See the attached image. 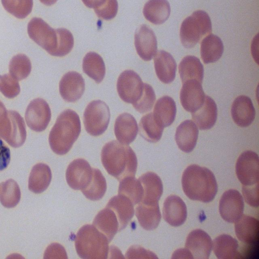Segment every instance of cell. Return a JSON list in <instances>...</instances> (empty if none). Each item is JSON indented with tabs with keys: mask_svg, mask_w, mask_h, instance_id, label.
I'll return each mask as SVG.
<instances>
[{
	"mask_svg": "<svg viewBox=\"0 0 259 259\" xmlns=\"http://www.w3.org/2000/svg\"><path fill=\"white\" fill-rule=\"evenodd\" d=\"M52 179L50 167L45 163H39L32 167L28 180V189L31 192L38 194L43 192L49 187Z\"/></svg>",
	"mask_w": 259,
	"mask_h": 259,
	"instance_id": "cell-29",
	"label": "cell"
},
{
	"mask_svg": "<svg viewBox=\"0 0 259 259\" xmlns=\"http://www.w3.org/2000/svg\"><path fill=\"white\" fill-rule=\"evenodd\" d=\"M85 90L84 79L75 71L65 73L59 82V92L65 101L74 102L79 99Z\"/></svg>",
	"mask_w": 259,
	"mask_h": 259,
	"instance_id": "cell-15",
	"label": "cell"
},
{
	"mask_svg": "<svg viewBox=\"0 0 259 259\" xmlns=\"http://www.w3.org/2000/svg\"><path fill=\"white\" fill-rule=\"evenodd\" d=\"M135 211L138 221L143 229L150 231L158 227L161 218L158 203L145 204L140 202Z\"/></svg>",
	"mask_w": 259,
	"mask_h": 259,
	"instance_id": "cell-28",
	"label": "cell"
},
{
	"mask_svg": "<svg viewBox=\"0 0 259 259\" xmlns=\"http://www.w3.org/2000/svg\"><path fill=\"white\" fill-rule=\"evenodd\" d=\"M211 31V22L208 14L202 10H197L182 23L180 40L185 48H192Z\"/></svg>",
	"mask_w": 259,
	"mask_h": 259,
	"instance_id": "cell-5",
	"label": "cell"
},
{
	"mask_svg": "<svg viewBox=\"0 0 259 259\" xmlns=\"http://www.w3.org/2000/svg\"><path fill=\"white\" fill-rule=\"evenodd\" d=\"M143 189L141 203L154 204L158 203L162 193L163 185L160 177L155 173L149 171L139 178Z\"/></svg>",
	"mask_w": 259,
	"mask_h": 259,
	"instance_id": "cell-21",
	"label": "cell"
},
{
	"mask_svg": "<svg viewBox=\"0 0 259 259\" xmlns=\"http://www.w3.org/2000/svg\"><path fill=\"white\" fill-rule=\"evenodd\" d=\"M21 191L17 183L9 179L0 184V202L7 208L16 206L19 202Z\"/></svg>",
	"mask_w": 259,
	"mask_h": 259,
	"instance_id": "cell-39",
	"label": "cell"
},
{
	"mask_svg": "<svg viewBox=\"0 0 259 259\" xmlns=\"http://www.w3.org/2000/svg\"><path fill=\"white\" fill-rule=\"evenodd\" d=\"M101 161L107 172L119 181L135 176L137 158L127 145L115 140L106 143L101 151Z\"/></svg>",
	"mask_w": 259,
	"mask_h": 259,
	"instance_id": "cell-1",
	"label": "cell"
},
{
	"mask_svg": "<svg viewBox=\"0 0 259 259\" xmlns=\"http://www.w3.org/2000/svg\"><path fill=\"white\" fill-rule=\"evenodd\" d=\"M176 112L177 108L175 101L172 98L165 96L156 101L153 114L156 120L164 127L172 123Z\"/></svg>",
	"mask_w": 259,
	"mask_h": 259,
	"instance_id": "cell-32",
	"label": "cell"
},
{
	"mask_svg": "<svg viewBox=\"0 0 259 259\" xmlns=\"http://www.w3.org/2000/svg\"><path fill=\"white\" fill-rule=\"evenodd\" d=\"M192 119L200 130L212 128L218 116L217 106L214 101L205 95L203 105L196 111L191 113Z\"/></svg>",
	"mask_w": 259,
	"mask_h": 259,
	"instance_id": "cell-24",
	"label": "cell"
},
{
	"mask_svg": "<svg viewBox=\"0 0 259 259\" xmlns=\"http://www.w3.org/2000/svg\"><path fill=\"white\" fill-rule=\"evenodd\" d=\"M243 198L236 190L230 189L222 195L219 203L222 218L229 223H235L243 214Z\"/></svg>",
	"mask_w": 259,
	"mask_h": 259,
	"instance_id": "cell-11",
	"label": "cell"
},
{
	"mask_svg": "<svg viewBox=\"0 0 259 259\" xmlns=\"http://www.w3.org/2000/svg\"><path fill=\"white\" fill-rule=\"evenodd\" d=\"M155 100L156 96L153 88L150 84L144 83L143 94L133 106L137 111L144 113L151 110Z\"/></svg>",
	"mask_w": 259,
	"mask_h": 259,
	"instance_id": "cell-43",
	"label": "cell"
},
{
	"mask_svg": "<svg viewBox=\"0 0 259 259\" xmlns=\"http://www.w3.org/2000/svg\"><path fill=\"white\" fill-rule=\"evenodd\" d=\"M11 160L10 149L0 139V171L7 167Z\"/></svg>",
	"mask_w": 259,
	"mask_h": 259,
	"instance_id": "cell-50",
	"label": "cell"
},
{
	"mask_svg": "<svg viewBox=\"0 0 259 259\" xmlns=\"http://www.w3.org/2000/svg\"><path fill=\"white\" fill-rule=\"evenodd\" d=\"M242 193L245 202L249 205L258 206V183L250 186H242Z\"/></svg>",
	"mask_w": 259,
	"mask_h": 259,
	"instance_id": "cell-46",
	"label": "cell"
},
{
	"mask_svg": "<svg viewBox=\"0 0 259 259\" xmlns=\"http://www.w3.org/2000/svg\"><path fill=\"white\" fill-rule=\"evenodd\" d=\"M56 30L58 35V44L53 56L63 57L67 55L72 49L73 36L70 31L65 28H58Z\"/></svg>",
	"mask_w": 259,
	"mask_h": 259,
	"instance_id": "cell-42",
	"label": "cell"
},
{
	"mask_svg": "<svg viewBox=\"0 0 259 259\" xmlns=\"http://www.w3.org/2000/svg\"><path fill=\"white\" fill-rule=\"evenodd\" d=\"M82 1L87 7L95 9L102 5L106 0H82Z\"/></svg>",
	"mask_w": 259,
	"mask_h": 259,
	"instance_id": "cell-51",
	"label": "cell"
},
{
	"mask_svg": "<svg viewBox=\"0 0 259 259\" xmlns=\"http://www.w3.org/2000/svg\"><path fill=\"white\" fill-rule=\"evenodd\" d=\"M145 18L155 25L165 22L169 17L170 7L167 0H149L144 5Z\"/></svg>",
	"mask_w": 259,
	"mask_h": 259,
	"instance_id": "cell-31",
	"label": "cell"
},
{
	"mask_svg": "<svg viewBox=\"0 0 259 259\" xmlns=\"http://www.w3.org/2000/svg\"><path fill=\"white\" fill-rule=\"evenodd\" d=\"M118 192V194L129 198L134 205L140 203L143 196L141 183L139 179L132 176L126 177L120 180Z\"/></svg>",
	"mask_w": 259,
	"mask_h": 259,
	"instance_id": "cell-37",
	"label": "cell"
},
{
	"mask_svg": "<svg viewBox=\"0 0 259 259\" xmlns=\"http://www.w3.org/2000/svg\"><path fill=\"white\" fill-rule=\"evenodd\" d=\"M97 15L105 20H111L114 18L118 11L117 0H106L100 6L94 9Z\"/></svg>",
	"mask_w": 259,
	"mask_h": 259,
	"instance_id": "cell-45",
	"label": "cell"
},
{
	"mask_svg": "<svg viewBox=\"0 0 259 259\" xmlns=\"http://www.w3.org/2000/svg\"><path fill=\"white\" fill-rule=\"evenodd\" d=\"M45 258H67V254L63 246L54 243L50 245L44 253Z\"/></svg>",
	"mask_w": 259,
	"mask_h": 259,
	"instance_id": "cell-49",
	"label": "cell"
},
{
	"mask_svg": "<svg viewBox=\"0 0 259 259\" xmlns=\"http://www.w3.org/2000/svg\"><path fill=\"white\" fill-rule=\"evenodd\" d=\"M106 207L115 213L119 223L118 232L126 227L134 215V204L129 198L122 195L112 197Z\"/></svg>",
	"mask_w": 259,
	"mask_h": 259,
	"instance_id": "cell-25",
	"label": "cell"
},
{
	"mask_svg": "<svg viewBox=\"0 0 259 259\" xmlns=\"http://www.w3.org/2000/svg\"><path fill=\"white\" fill-rule=\"evenodd\" d=\"M135 46L138 54L143 60H151L157 49V39L153 31L148 26L142 25L135 32Z\"/></svg>",
	"mask_w": 259,
	"mask_h": 259,
	"instance_id": "cell-14",
	"label": "cell"
},
{
	"mask_svg": "<svg viewBox=\"0 0 259 259\" xmlns=\"http://www.w3.org/2000/svg\"><path fill=\"white\" fill-rule=\"evenodd\" d=\"M41 3L47 6H51L54 4L57 0H39Z\"/></svg>",
	"mask_w": 259,
	"mask_h": 259,
	"instance_id": "cell-52",
	"label": "cell"
},
{
	"mask_svg": "<svg viewBox=\"0 0 259 259\" xmlns=\"http://www.w3.org/2000/svg\"><path fill=\"white\" fill-rule=\"evenodd\" d=\"M92 173V168L87 160L81 158L75 159L66 169L67 183L72 189L81 190L91 182Z\"/></svg>",
	"mask_w": 259,
	"mask_h": 259,
	"instance_id": "cell-12",
	"label": "cell"
},
{
	"mask_svg": "<svg viewBox=\"0 0 259 259\" xmlns=\"http://www.w3.org/2000/svg\"><path fill=\"white\" fill-rule=\"evenodd\" d=\"M223 52V43L221 39L215 34H208L201 42V57L205 64L217 61L222 57Z\"/></svg>",
	"mask_w": 259,
	"mask_h": 259,
	"instance_id": "cell-33",
	"label": "cell"
},
{
	"mask_svg": "<svg viewBox=\"0 0 259 259\" xmlns=\"http://www.w3.org/2000/svg\"><path fill=\"white\" fill-rule=\"evenodd\" d=\"M164 127L155 119L153 113L144 115L139 123V134L145 140L155 143L161 139Z\"/></svg>",
	"mask_w": 259,
	"mask_h": 259,
	"instance_id": "cell-36",
	"label": "cell"
},
{
	"mask_svg": "<svg viewBox=\"0 0 259 259\" xmlns=\"http://www.w3.org/2000/svg\"><path fill=\"white\" fill-rule=\"evenodd\" d=\"M198 128L191 120L183 121L177 128L175 140L178 147L184 152L189 153L195 148L198 136Z\"/></svg>",
	"mask_w": 259,
	"mask_h": 259,
	"instance_id": "cell-23",
	"label": "cell"
},
{
	"mask_svg": "<svg viewBox=\"0 0 259 259\" xmlns=\"http://www.w3.org/2000/svg\"><path fill=\"white\" fill-rule=\"evenodd\" d=\"M237 177L244 186H250L258 183L259 161L258 155L247 150L242 153L236 163Z\"/></svg>",
	"mask_w": 259,
	"mask_h": 259,
	"instance_id": "cell-9",
	"label": "cell"
},
{
	"mask_svg": "<svg viewBox=\"0 0 259 259\" xmlns=\"http://www.w3.org/2000/svg\"><path fill=\"white\" fill-rule=\"evenodd\" d=\"M236 235L247 246L253 247L258 242L259 222L255 218L245 214L235 222Z\"/></svg>",
	"mask_w": 259,
	"mask_h": 259,
	"instance_id": "cell-19",
	"label": "cell"
},
{
	"mask_svg": "<svg viewBox=\"0 0 259 259\" xmlns=\"http://www.w3.org/2000/svg\"><path fill=\"white\" fill-rule=\"evenodd\" d=\"M116 87L120 99L126 103L134 104L143 94L144 83L136 72L126 70L119 75Z\"/></svg>",
	"mask_w": 259,
	"mask_h": 259,
	"instance_id": "cell-8",
	"label": "cell"
},
{
	"mask_svg": "<svg viewBox=\"0 0 259 259\" xmlns=\"http://www.w3.org/2000/svg\"><path fill=\"white\" fill-rule=\"evenodd\" d=\"M10 120L9 134L5 139L11 146L18 148L21 146L26 138V130L23 118L14 110L8 111Z\"/></svg>",
	"mask_w": 259,
	"mask_h": 259,
	"instance_id": "cell-27",
	"label": "cell"
},
{
	"mask_svg": "<svg viewBox=\"0 0 259 259\" xmlns=\"http://www.w3.org/2000/svg\"><path fill=\"white\" fill-rule=\"evenodd\" d=\"M114 131L118 142L128 145L137 137L138 132L137 121L132 114L121 113L115 120Z\"/></svg>",
	"mask_w": 259,
	"mask_h": 259,
	"instance_id": "cell-20",
	"label": "cell"
},
{
	"mask_svg": "<svg viewBox=\"0 0 259 259\" xmlns=\"http://www.w3.org/2000/svg\"><path fill=\"white\" fill-rule=\"evenodd\" d=\"M179 72L182 83L191 79L202 82L203 66L195 56L188 55L183 58L179 65Z\"/></svg>",
	"mask_w": 259,
	"mask_h": 259,
	"instance_id": "cell-34",
	"label": "cell"
},
{
	"mask_svg": "<svg viewBox=\"0 0 259 259\" xmlns=\"http://www.w3.org/2000/svg\"><path fill=\"white\" fill-rule=\"evenodd\" d=\"M27 32L32 40L53 56L58 44L56 29L50 27L42 19L34 17L27 25Z\"/></svg>",
	"mask_w": 259,
	"mask_h": 259,
	"instance_id": "cell-7",
	"label": "cell"
},
{
	"mask_svg": "<svg viewBox=\"0 0 259 259\" xmlns=\"http://www.w3.org/2000/svg\"><path fill=\"white\" fill-rule=\"evenodd\" d=\"M231 115L234 122L238 126L245 127L253 121L255 110L250 98L244 95L237 97L231 107Z\"/></svg>",
	"mask_w": 259,
	"mask_h": 259,
	"instance_id": "cell-18",
	"label": "cell"
},
{
	"mask_svg": "<svg viewBox=\"0 0 259 259\" xmlns=\"http://www.w3.org/2000/svg\"><path fill=\"white\" fill-rule=\"evenodd\" d=\"M201 84L195 79L183 83L180 98L183 107L187 111L193 113L203 105L205 95Z\"/></svg>",
	"mask_w": 259,
	"mask_h": 259,
	"instance_id": "cell-13",
	"label": "cell"
},
{
	"mask_svg": "<svg viewBox=\"0 0 259 259\" xmlns=\"http://www.w3.org/2000/svg\"><path fill=\"white\" fill-rule=\"evenodd\" d=\"M81 132L79 115L71 109H66L58 116L51 129L49 142L52 151L64 155L71 149Z\"/></svg>",
	"mask_w": 259,
	"mask_h": 259,
	"instance_id": "cell-3",
	"label": "cell"
},
{
	"mask_svg": "<svg viewBox=\"0 0 259 259\" xmlns=\"http://www.w3.org/2000/svg\"><path fill=\"white\" fill-rule=\"evenodd\" d=\"M28 126L32 130L40 132L47 127L51 118V111L49 104L41 98H36L30 102L25 114Z\"/></svg>",
	"mask_w": 259,
	"mask_h": 259,
	"instance_id": "cell-10",
	"label": "cell"
},
{
	"mask_svg": "<svg viewBox=\"0 0 259 259\" xmlns=\"http://www.w3.org/2000/svg\"><path fill=\"white\" fill-rule=\"evenodd\" d=\"M182 185L189 198L204 203L212 201L218 191L217 181L212 171L196 164L189 165L185 169Z\"/></svg>",
	"mask_w": 259,
	"mask_h": 259,
	"instance_id": "cell-2",
	"label": "cell"
},
{
	"mask_svg": "<svg viewBox=\"0 0 259 259\" xmlns=\"http://www.w3.org/2000/svg\"><path fill=\"white\" fill-rule=\"evenodd\" d=\"M31 70V63L29 58L24 54L14 56L9 63L10 74L17 80L26 78Z\"/></svg>",
	"mask_w": 259,
	"mask_h": 259,
	"instance_id": "cell-40",
	"label": "cell"
},
{
	"mask_svg": "<svg viewBox=\"0 0 259 259\" xmlns=\"http://www.w3.org/2000/svg\"><path fill=\"white\" fill-rule=\"evenodd\" d=\"M93 173L91 182L81 191L88 199L95 201L101 199L104 195L107 184L105 177L97 168H92Z\"/></svg>",
	"mask_w": 259,
	"mask_h": 259,
	"instance_id": "cell-38",
	"label": "cell"
},
{
	"mask_svg": "<svg viewBox=\"0 0 259 259\" xmlns=\"http://www.w3.org/2000/svg\"><path fill=\"white\" fill-rule=\"evenodd\" d=\"M18 81L10 74L0 75V92L6 98H15L20 92Z\"/></svg>",
	"mask_w": 259,
	"mask_h": 259,
	"instance_id": "cell-44",
	"label": "cell"
},
{
	"mask_svg": "<svg viewBox=\"0 0 259 259\" xmlns=\"http://www.w3.org/2000/svg\"><path fill=\"white\" fill-rule=\"evenodd\" d=\"M154 68L158 79L164 83H169L176 77L177 63L172 55L164 51L156 52L154 58Z\"/></svg>",
	"mask_w": 259,
	"mask_h": 259,
	"instance_id": "cell-22",
	"label": "cell"
},
{
	"mask_svg": "<svg viewBox=\"0 0 259 259\" xmlns=\"http://www.w3.org/2000/svg\"><path fill=\"white\" fill-rule=\"evenodd\" d=\"M10 127V120L8 111L5 105L0 101V139H6Z\"/></svg>",
	"mask_w": 259,
	"mask_h": 259,
	"instance_id": "cell-47",
	"label": "cell"
},
{
	"mask_svg": "<svg viewBox=\"0 0 259 259\" xmlns=\"http://www.w3.org/2000/svg\"><path fill=\"white\" fill-rule=\"evenodd\" d=\"M93 225L106 236L109 242L119 230V223L115 213L107 207L98 212L94 219Z\"/></svg>",
	"mask_w": 259,
	"mask_h": 259,
	"instance_id": "cell-26",
	"label": "cell"
},
{
	"mask_svg": "<svg viewBox=\"0 0 259 259\" xmlns=\"http://www.w3.org/2000/svg\"><path fill=\"white\" fill-rule=\"evenodd\" d=\"M109 242L106 236L93 225L82 226L75 238V246L78 256L84 259L108 257Z\"/></svg>",
	"mask_w": 259,
	"mask_h": 259,
	"instance_id": "cell-4",
	"label": "cell"
},
{
	"mask_svg": "<svg viewBox=\"0 0 259 259\" xmlns=\"http://www.w3.org/2000/svg\"><path fill=\"white\" fill-rule=\"evenodd\" d=\"M125 257L131 258H157L153 252L147 250L141 246H132L125 253Z\"/></svg>",
	"mask_w": 259,
	"mask_h": 259,
	"instance_id": "cell-48",
	"label": "cell"
},
{
	"mask_svg": "<svg viewBox=\"0 0 259 259\" xmlns=\"http://www.w3.org/2000/svg\"><path fill=\"white\" fill-rule=\"evenodd\" d=\"M212 246L210 237L201 229L194 230L189 234L185 246L193 258L196 259H208Z\"/></svg>",
	"mask_w": 259,
	"mask_h": 259,
	"instance_id": "cell-16",
	"label": "cell"
},
{
	"mask_svg": "<svg viewBox=\"0 0 259 259\" xmlns=\"http://www.w3.org/2000/svg\"><path fill=\"white\" fill-rule=\"evenodd\" d=\"M162 214L164 220L170 225L180 226L187 219L186 205L180 197L170 195L164 201Z\"/></svg>",
	"mask_w": 259,
	"mask_h": 259,
	"instance_id": "cell-17",
	"label": "cell"
},
{
	"mask_svg": "<svg viewBox=\"0 0 259 259\" xmlns=\"http://www.w3.org/2000/svg\"><path fill=\"white\" fill-rule=\"evenodd\" d=\"M4 9L19 19L26 18L31 12L33 0H1Z\"/></svg>",
	"mask_w": 259,
	"mask_h": 259,
	"instance_id": "cell-41",
	"label": "cell"
},
{
	"mask_svg": "<svg viewBox=\"0 0 259 259\" xmlns=\"http://www.w3.org/2000/svg\"><path fill=\"white\" fill-rule=\"evenodd\" d=\"M110 118L109 107L99 100L90 102L83 113V123L88 133L93 136H99L107 130Z\"/></svg>",
	"mask_w": 259,
	"mask_h": 259,
	"instance_id": "cell-6",
	"label": "cell"
},
{
	"mask_svg": "<svg viewBox=\"0 0 259 259\" xmlns=\"http://www.w3.org/2000/svg\"><path fill=\"white\" fill-rule=\"evenodd\" d=\"M212 247L219 259L241 258L237 240L229 235L222 234L216 237L212 242Z\"/></svg>",
	"mask_w": 259,
	"mask_h": 259,
	"instance_id": "cell-30",
	"label": "cell"
},
{
	"mask_svg": "<svg viewBox=\"0 0 259 259\" xmlns=\"http://www.w3.org/2000/svg\"><path fill=\"white\" fill-rule=\"evenodd\" d=\"M83 72L97 83H100L106 73L105 63L102 57L97 53L90 52L82 61Z\"/></svg>",
	"mask_w": 259,
	"mask_h": 259,
	"instance_id": "cell-35",
	"label": "cell"
}]
</instances>
